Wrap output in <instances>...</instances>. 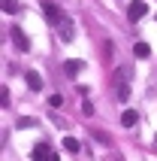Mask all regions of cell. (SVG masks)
Returning <instances> with one entry per match:
<instances>
[{
    "mask_svg": "<svg viewBox=\"0 0 157 161\" xmlns=\"http://www.w3.org/2000/svg\"><path fill=\"white\" fill-rule=\"evenodd\" d=\"M9 36H12V43H15V49L18 52H30V40H27V34L21 31L18 25H12L9 27Z\"/></svg>",
    "mask_w": 157,
    "mask_h": 161,
    "instance_id": "1",
    "label": "cell"
},
{
    "mask_svg": "<svg viewBox=\"0 0 157 161\" xmlns=\"http://www.w3.org/2000/svg\"><path fill=\"white\" fill-rule=\"evenodd\" d=\"M58 34H61L63 43H73V40H76V25H73L70 15H63V21L58 25Z\"/></svg>",
    "mask_w": 157,
    "mask_h": 161,
    "instance_id": "2",
    "label": "cell"
},
{
    "mask_svg": "<svg viewBox=\"0 0 157 161\" xmlns=\"http://www.w3.org/2000/svg\"><path fill=\"white\" fill-rule=\"evenodd\" d=\"M43 15H45V21H48V25H54V27L63 21V12L54 6V3H43Z\"/></svg>",
    "mask_w": 157,
    "mask_h": 161,
    "instance_id": "3",
    "label": "cell"
},
{
    "mask_svg": "<svg viewBox=\"0 0 157 161\" xmlns=\"http://www.w3.org/2000/svg\"><path fill=\"white\" fill-rule=\"evenodd\" d=\"M127 15H130V21H139L142 15H148V6H145V0H130V6H127Z\"/></svg>",
    "mask_w": 157,
    "mask_h": 161,
    "instance_id": "4",
    "label": "cell"
},
{
    "mask_svg": "<svg viewBox=\"0 0 157 161\" xmlns=\"http://www.w3.org/2000/svg\"><path fill=\"white\" fill-rule=\"evenodd\" d=\"M54 155H52V146L48 143H36L33 146V161H52Z\"/></svg>",
    "mask_w": 157,
    "mask_h": 161,
    "instance_id": "5",
    "label": "cell"
},
{
    "mask_svg": "<svg viewBox=\"0 0 157 161\" xmlns=\"http://www.w3.org/2000/svg\"><path fill=\"white\" fill-rule=\"evenodd\" d=\"M82 67H85V61H78V58H70V61L63 64V73H67V76H78V73H82Z\"/></svg>",
    "mask_w": 157,
    "mask_h": 161,
    "instance_id": "6",
    "label": "cell"
},
{
    "mask_svg": "<svg viewBox=\"0 0 157 161\" xmlns=\"http://www.w3.org/2000/svg\"><path fill=\"white\" fill-rule=\"evenodd\" d=\"M24 79H27V85H30V91H39V88H43V76H39L36 70H27Z\"/></svg>",
    "mask_w": 157,
    "mask_h": 161,
    "instance_id": "7",
    "label": "cell"
},
{
    "mask_svg": "<svg viewBox=\"0 0 157 161\" xmlns=\"http://www.w3.org/2000/svg\"><path fill=\"white\" fill-rule=\"evenodd\" d=\"M63 149H67L70 155H78V152H82V146H78L76 137H63Z\"/></svg>",
    "mask_w": 157,
    "mask_h": 161,
    "instance_id": "8",
    "label": "cell"
},
{
    "mask_svg": "<svg viewBox=\"0 0 157 161\" xmlns=\"http://www.w3.org/2000/svg\"><path fill=\"white\" fill-rule=\"evenodd\" d=\"M133 55H136V58H148V55H151L148 43H136V46H133Z\"/></svg>",
    "mask_w": 157,
    "mask_h": 161,
    "instance_id": "9",
    "label": "cell"
},
{
    "mask_svg": "<svg viewBox=\"0 0 157 161\" xmlns=\"http://www.w3.org/2000/svg\"><path fill=\"white\" fill-rule=\"evenodd\" d=\"M121 125H124V128H133V125H136V113H133V109L121 113Z\"/></svg>",
    "mask_w": 157,
    "mask_h": 161,
    "instance_id": "10",
    "label": "cell"
},
{
    "mask_svg": "<svg viewBox=\"0 0 157 161\" xmlns=\"http://www.w3.org/2000/svg\"><path fill=\"white\" fill-rule=\"evenodd\" d=\"M0 6H3V12H15L18 3H15V0H0Z\"/></svg>",
    "mask_w": 157,
    "mask_h": 161,
    "instance_id": "11",
    "label": "cell"
},
{
    "mask_svg": "<svg viewBox=\"0 0 157 161\" xmlns=\"http://www.w3.org/2000/svg\"><path fill=\"white\" fill-rule=\"evenodd\" d=\"M61 103H63V97H61V94H52V97H48V107H52V109H58Z\"/></svg>",
    "mask_w": 157,
    "mask_h": 161,
    "instance_id": "12",
    "label": "cell"
},
{
    "mask_svg": "<svg viewBox=\"0 0 157 161\" xmlns=\"http://www.w3.org/2000/svg\"><path fill=\"white\" fill-rule=\"evenodd\" d=\"M6 103H9V91H6V88H3V91H0V107L6 109Z\"/></svg>",
    "mask_w": 157,
    "mask_h": 161,
    "instance_id": "13",
    "label": "cell"
},
{
    "mask_svg": "<svg viewBox=\"0 0 157 161\" xmlns=\"http://www.w3.org/2000/svg\"><path fill=\"white\" fill-rule=\"evenodd\" d=\"M82 113H85V116H94V107H91V100H85V103H82Z\"/></svg>",
    "mask_w": 157,
    "mask_h": 161,
    "instance_id": "14",
    "label": "cell"
},
{
    "mask_svg": "<svg viewBox=\"0 0 157 161\" xmlns=\"http://www.w3.org/2000/svg\"><path fill=\"white\" fill-rule=\"evenodd\" d=\"M18 128H33V119H18Z\"/></svg>",
    "mask_w": 157,
    "mask_h": 161,
    "instance_id": "15",
    "label": "cell"
}]
</instances>
